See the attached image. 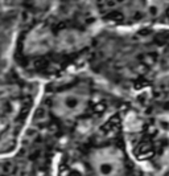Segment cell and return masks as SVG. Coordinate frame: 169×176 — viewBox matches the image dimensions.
<instances>
[{
	"label": "cell",
	"instance_id": "cell-5",
	"mask_svg": "<svg viewBox=\"0 0 169 176\" xmlns=\"http://www.w3.org/2000/svg\"><path fill=\"white\" fill-rule=\"evenodd\" d=\"M85 2L102 28H169V0Z\"/></svg>",
	"mask_w": 169,
	"mask_h": 176
},
{
	"label": "cell",
	"instance_id": "cell-2",
	"mask_svg": "<svg viewBox=\"0 0 169 176\" xmlns=\"http://www.w3.org/2000/svg\"><path fill=\"white\" fill-rule=\"evenodd\" d=\"M123 109L70 140L58 176H155L131 154L123 129Z\"/></svg>",
	"mask_w": 169,
	"mask_h": 176
},
{
	"label": "cell",
	"instance_id": "cell-4",
	"mask_svg": "<svg viewBox=\"0 0 169 176\" xmlns=\"http://www.w3.org/2000/svg\"><path fill=\"white\" fill-rule=\"evenodd\" d=\"M123 129L137 163L155 176L169 171V90L128 99Z\"/></svg>",
	"mask_w": 169,
	"mask_h": 176
},
{
	"label": "cell",
	"instance_id": "cell-6",
	"mask_svg": "<svg viewBox=\"0 0 169 176\" xmlns=\"http://www.w3.org/2000/svg\"><path fill=\"white\" fill-rule=\"evenodd\" d=\"M164 176H169V172H168V174H165V175H164Z\"/></svg>",
	"mask_w": 169,
	"mask_h": 176
},
{
	"label": "cell",
	"instance_id": "cell-1",
	"mask_svg": "<svg viewBox=\"0 0 169 176\" xmlns=\"http://www.w3.org/2000/svg\"><path fill=\"white\" fill-rule=\"evenodd\" d=\"M85 69L126 99L169 90V28L96 30Z\"/></svg>",
	"mask_w": 169,
	"mask_h": 176
},
{
	"label": "cell",
	"instance_id": "cell-3",
	"mask_svg": "<svg viewBox=\"0 0 169 176\" xmlns=\"http://www.w3.org/2000/svg\"><path fill=\"white\" fill-rule=\"evenodd\" d=\"M127 102L128 99L83 68L67 73L58 82L46 105L56 123L71 140L123 109Z\"/></svg>",
	"mask_w": 169,
	"mask_h": 176
}]
</instances>
